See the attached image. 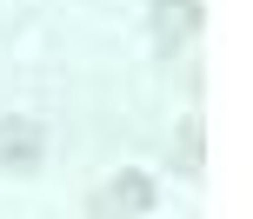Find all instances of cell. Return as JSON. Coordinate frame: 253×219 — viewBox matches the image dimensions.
<instances>
[{"label":"cell","mask_w":253,"mask_h":219,"mask_svg":"<svg viewBox=\"0 0 253 219\" xmlns=\"http://www.w3.org/2000/svg\"><path fill=\"white\" fill-rule=\"evenodd\" d=\"M40 159H47V126L40 120H0V166L7 173H34Z\"/></svg>","instance_id":"6da1fadb"},{"label":"cell","mask_w":253,"mask_h":219,"mask_svg":"<svg viewBox=\"0 0 253 219\" xmlns=\"http://www.w3.org/2000/svg\"><path fill=\"white\" fill-rule=\"evenodd\" d=\"M160 206V193H153V180L147 173H114V180L100 186V193H93V213H153Z\"/></svg>","instance_id":"7a4b0ae2"},{"label":"cell","mask_w":253,"mask_h":219,"mask_svg":"<svg viewBox=\"0 0 253 219\" xmlns=\"http://www.w3.org/2000/svg\"><path fill=\"white\" fill-rule=\"evenodd\" d=\"M153 33H160V47L193 40L200 33V0H153Z\"/></svg>","instance_id":"3957f363"},{"label":"cell","mask_w":253,"mask_h":219,"mask_svg":"<svg viewBox=\"0 0 253 219\" xmlns=\"http://www.w3.org/2000/svg\"><path fill=\"white\" fill-rule=\"evenodd\" d=\"M180 166L200 173V120H187V126H180Z\"/></svg>","instance_id":"277c9868"}]
</instances>
